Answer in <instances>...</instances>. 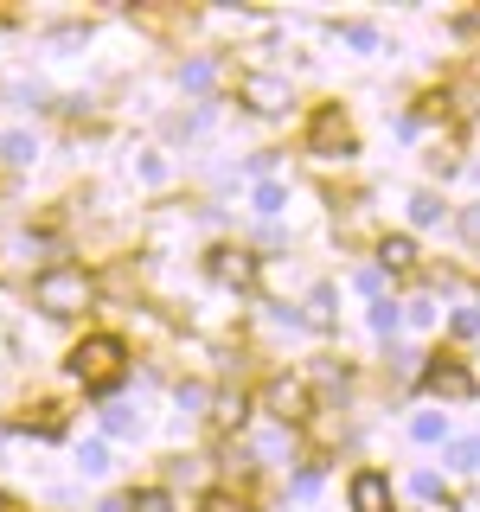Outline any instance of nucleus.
Masks as SVG:
<instances>
[{
	"label": "nucleus",
	"mask_w": 480,
	"mask_h": 512,
	"mask_svg": "<svg viewBox=\"0 0 480 512\" xmlns=\"http://www.w3.org/2000/svg\"><path fill=\"white\" fill-rule=\"evenodd\" d=\"M410 212H416V224H436V218H442V205L429 199V192H416V199H410Z\"/></svg>",
	"instance_id": "f3484780"
},
{
	"label": "nucleus",
	"mask_w": 480,
	"mask_h": 512,
	"mask_svg": "<svg viewBox=\"0 0 480 512\" xmlns=\"http://www.w3.org/2000/svg\"><path fill=\"white\" fill-rule=\"evenodd\" d=\"M205 512H250V506L231 500V493H212V500H205Z\"/></svg>",
	"instance_id": "6ab92c4d"
},
{
	"label": "nucleus",
	"mask_w": 480,
	"mask_h": 512,
	"mask_svg": "<svg viewBox=\"0 0 480 512\" xmlns=\"http://www.w3.org/2000/svg\"><path fill=\"white\" fill-rule=\"evenodd\" d=\"M359 288L365 295H384V269H359Z\"/></svg>",
	"instance_id": "aec40b11"
},
{
	"label": "nucleus",
	"mask_w": 480,
	"mask_h": 512,
	"mask_svg": "<svg viewBox=\"0 0 480 512\" xmlns=\"http://www.w3.org/2000/svg\"><path fill=\"white\" fill-rule=\"evenodd\" d=\"M250 109H263V116H276V109H288V84H276V77H250L244 84Z\"/></svg>",
	"instance_id": "0eeeda50"
},
{
	"label": "nucleus",
	"mask_w": 480,
	"mask_h": 512,
	"mask_svg": "<svg viewBox=\"0 0 480 512\" xmlns=\"http://www.w3.org/2000/svg\"><path fill=\"white\" fill-rule=\"evenodd\" d=\"M410 263H416L410 237H384V244H378V269H410Z\"/></svg>",
	"instance_id": "6e6552de"
},
{
	"label": "nucleus",
	"mask_w": 480,
	"mask_h": 512,
	"mask_svg": "<svg viewBox=\"0 0 480 512\" xmlns=\"http://www.w3.org/2000/svg\"><path fill=\"white\" fill-rule=\"evenodd\" d=\"M32 154H39V141H32V135H7V160H20V167H26Z\"/></svg>",
	"instance_id": "2eb2a0df"
},
{
	"label": "nucleus",
	"mask_w": 480,
	"mask_h": 512,
	"mask_svg": "<svg viewBox=\"0 0 480 512\" xmlns=\"http://www.w3.org/2000/svg\"><path fill=\"white\" fill-rule=\"evenodd\" d=\"M282 205H288V192H282L276 180H263V186H256V212H282Z\"/></svg>",
	"instance_id": "9d476101"
},
{
	"label": "nucleus",
	"mask_w": 480,
	"mask_h": 512,
	"mask_svg": "<svg viewBox=\"0 0 480 512\" xmlns=\"http://www.w3.org/2000/svg\"><path fill=\"white\" fill-rule=\"evenodd\" d=\"M352 512H391V480L384 474H352Z\"/></svg>",
	"instance_id": "20e7f679"
},
{
	"label": "nucleus",
	"mask_w": 480,
	"mask_h": 512,
	"mask_svg": "<svg viewBox=\"0 0 480 512\" xmlns=\"http://www.w3.org/2000/svg\"><path fill=\"white\" fill-rule=\"evenodd\" d=\"M71 378H84L90 391H109V384L122 378V340H109V333H96L71 352Z\"/></svg>",
	"instance_id": "f03ea898"
},
{
	"label": "nucleus",
	"mask_w": 480,
	"mask_h": 512,
	"mask_svg": "<svg viewBox=\"0 0 480 512\" xmlns=\"http://www.w3.org/2000/svg\"><path fill=\"white\" fill-rule=\"evenodd\" d=\"M212 276H218V282H231V288H250V282H256V263H250L244 250L224 244V250H212Z\"/></svg>",
	"instance_id": "39448f33"
},
{
	"label": "nucleus",
	"mask_w": 480,
	"mask_h": 512,
	"mask_svg": "<svg viewBox=\"0 0 480 512\" xmlns=\"http://www.w3.org/2000/svg\"><path fill=\"white\" fill-rule=\"evenodd\" d=\"M372 327H378V333L397 327V308H391V301H378V308H372Z\"/></svg>",
	"instance_id": "a211bd4d"
},
{
	"label": "nucleus",
	"mask_w": 480,
	"mask_h": 512,
	"mask_svg": "<svg viewBox=\"0 0 480 512\" xmlns=\"http://www.w3.org/2000/svg\"><path fill=\"white\" fill-rule=\"evenodd\" d=\"M423 384H429V391H442V397H474V378L461 372V365H448V359H436V365H429V372H423Z\"/></svg>",
	"instance_id": "423d86ee"
},
{
	"label": "nucleus",
	"mask_w": 480,
	"mask_h": 512,
	"mask_svg": "<svg viewBox=\"0 0 480 512\" xmlns=\"http://www.w3.org/2000/svg\"><path fill=\"white\" fill-rule=\"evenodd\" d=\"M32 301H39L45 314H84L90 301H96V282L84 276V269L58 263V269H45V276L32 282Z\"/></svg>",
	"instance_id": "f257e3e1"
},
{
	"label": "nucleus",
	"mask_w": 480,
	"mask_h": 512,
	"mask_svg": "<svg viewBox=\"0 0 480 512\" xmlns=\"http://www.w3.org/2000/svg\"><path fill=\"white\" fill-rule=\"evenodd\" d=\"M77 461H84V474H103L109 468V448L103 442H84V448H77Z\"/></svg>",
	"instance_id": "f8f14e48"
},
{
	"label": "nucleus",
	"mask_w": 480,
	"mask_h": 512,
	"mask_svg": "<svg viewBox=\"0 0 480 512\" xmlns=\"http://www.w3.org/2000/svg\"><path fill=\"white\" fill-rule=\"evenodd\" d=\"M410 436H416V442H442V416H416Z\"/></svg>",
	"instance_id": "dca6fc26"
},
{
	"label": "nucleus",
	"mask_w": 480,
	"mask_h": 512,
	"mask_svg": "<svg viewBox=\"0 0 480 512\" xmlns=\"http://www.w3.org/2000/svg\"><path fill=\"white\" fill-rule=\"evenodd\" d=\"M455 327H461V333H480V308H461V314H455Z\"/></svg>",
	"instance_id": "412c9836"
},
{
	"label": "nucleus",
	"mask_w": 480,
	"mask_h": 512,
	"mask_svg": "<svg viewBox=\"0 0 480 512\" xmlns=\"http://www.w3.org/2000/svg\"><path fill=\"white\" fill-rule=\"evenodd\" d=\"M180 84H186V90H212V64H205V58H199V64H186Z\"/></svg>",
	"instance_id": "4468645a"
},
{
	"label": "nucleus",
	"mask_w": 480,
	"mask_h": 512,
	"mask_svg": "<svg viewBox=\"0 0 480 512\" xmlns=\"http://www.w3.org/2000/svg\"><path fill=\"white\" fill-rule=\"evenodd\" d=\"M461 231H468V237H474V244H480V205H474V212H468V218H461Z\"/></svg>",
	"instance_id": "4be33fe9"
},
{
	"label": "nucleus",
	"mask_w": 480,
	"mask_h": 512,
	"mask_svg": "<svg viewBox=\"0 0 480 512\" xmlns=\"http://www.w3.org/2000/svg\"><path fill=\"white\" fill-rule=\"evenodd\" d=\"M314 154H327V160H340V154H352V135H346L340 109H320V116H314Z\"/></svg>",
	"instance_id": "7ed1b4c3"
},
{
	"label": "nucleus",
	"mask_w": 480,
	"mask_h": 512,
	"mask_svg": "<svg viewBox=\"0 0 480 512\" xmlns=\"http://www.w3.org/2000/svg\"><path fill=\"white\" fill-rule=\"evenodd\" d=\"M128 512H173V500L160 487H148V493H135V500H128Z\"/></svg>",
	"instance_id": "1a4fd4ad"
},
{
	"label": "nucleus",
	"mask_w": 480,
	"mask_h": 512,
	"mask_svg": "<svg viewBox=\"0 0 480 512\" xmlns=\"http://www.w3.org/2000/svg\"><path fill=\"white\" fill-rule=\"evenodd\" d=\"M103 429H109V436H128V429H135V410L109 404V410H103Z\"/></svg>",
	"instance_id": "9b49d317"
},
{
	"label": "nucleus",
	"mask_w": 480,
	"mask_h": 512,
	"mask_svg": "<svg viewBox=\"0 0 480 512\" xmlns=\"http://www.w3.org/2000/svg\"><path fill=\"white\" fill-rule=\"evenodd\" d=\"M455 468H468V474H480V436H468V442H455Z\"/></svg>",
	"instance_id": "ddd939ff"
},
{
	"label": "nucleus",
	"mask_w": 480,
	"mask_h": 512,
	"mask_svg": "<svg viewBox=\"0 0 480 512\" xmlns=\"http://www.w3.org/2000/svg\"><path fill=\"white\" fill-rule=\"evenodd\" d=\"M96 512H128V500H103V506H96Z\"/></svg>",
	"instance_id": "5701e85b"
}]
</instances>
